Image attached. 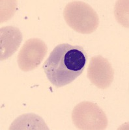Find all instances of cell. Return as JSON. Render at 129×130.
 Instances as JSON below:
<instances>
[{"label": "cell", "mask_w": 129, "mask_h": 130, "mask_svg": "<svg viewBox=\"0 0 129 130\" xmlns=\"http://www.w3.org/2000/svg\"><path fill=\"white\" fill-rule=\"evenodd\" d=\"M64 18L71 28L82 34H89L98 25V15L92 7L83 2H73L67 5Z\"/></svg>", "instance_id": "7a4b0ae2"}, {"label": "cell", "mask_w": 129, "mask_h": 130, "mask_svg": "<svg viewBox=\"0 0 129 130\" xmlns=\"http://www.w3.org/2000/svg\"><path fill=\"white\" fill-rule=\"evenodd\" d=\"M22 39L18 29L8 26L1 28V60L9 58L17 51Z\"/></svg>", "instance_id": "8992f818"}, {"label": "cell", "mask_w": 129, "mask_h": 130, "mask_svg": "<svg viewBox=\"0 0 129 130\" xmlns=\"http://www.w3.org/2000/svg\"><path fill=\"white\" fill-rule=\"evenodd\" d=\"M47 53V47L42 40L31 39L21 48L18 56V64L22 71L27 72L37 68Z\"/></svg>", "instance_id": "277c9868"}, {"label": "cell", "mask_w": 129, "mask_h": 130, "mask_svg": "<svg viewBox=\"0 0 129 130\" xmlns=\"http://www.w3.org/2000/svg\"><path fill=\"white\" fill-rule=\"evenodd\" d=\"M72 117L74 125L81 129H103L108 124L104 112L90 102H82L75 107Z\"/></svg>", "instance_id": "3957f363"}, {"label": "cell", "mask_w": 129, "mask_h": 130, "mask_svg": "<svg viewBox=\"0 0 129 130\" xmlns=\"http://www.w3.org/2000/svg\"><path fill=\"white\" fill-rule=\"evenodd\" d=\"M87 61L88 55L82 46L60 44L51 52L42 68L50 83L62 87L82 74Z\"/></svg>", "instance_id": "6da1fadb"}, {"label": "cell", "mask_w": 129, "mask_h": 130, "mask_svg": "<svg viewBox=\"0 0 129 130\" xmlns=\"http://www.w3.org/2000/svg\"><path fill=\"white\" fill-rule=\"evenodd\" d=\"M114 71L108 60L101 55L91 59L88 70L90 81L100 89L108 88L112 83Z\"/></svg>", "instance_id": "5b68a950"}]
</instances>
